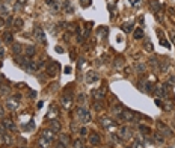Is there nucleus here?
<instances>
[{
    "label": "nucleus",
    "mask_w": 175,
    "mask_h": 148,
    "mask_svg": "<svg viewBox=\"0 0 175 148\" xmlns=\"http://www.w3.org/2000/svg\"><path fill=\"white\" fill-rule=\"evenodd\" d=\"M76 115H77V118H79V121L82 122V124H88V122L91 121L89 110H86L85 107H79V109H76Z\"/></svg>",
    "instance_id": "nucleus-1"
},
{
    "label": "nucleus",
    "mask_w": 175,
    "mask_h": 148,
    "mask_svg": "<svg viewBox=\"0 0 175 148\" xmlns=\"http://www.w3.org/2000/svg\"><path fill=\"white\" fill-rule=\"evenodd\" d=\"M20 100H21V94H15V95L9 97L8 100H6V107H8L9 110H15Z\"/></svg>",
    "instance_id": "nucleus-2"
},
{
    "label": "nucleus",
    "mask_w": 175,
    "mask_h": 148,
    "mask_svg": "<svg viewBox=\"0 0 175 148\" xmlns=\"http://www.w3.org/2000/svg\"><path fill=\"white\" fill-rule=\"evenodd\" d=\"M59 70H61V67H59V64L56 61H52V62L47 65V74H48L50 77H56L58 74H59Z\"/></svg>",
    "instance_id": "nucleus-3"
},
{
    "label": "nucleus",
    "mask_w": 175,
    "mask_h": 148,
    "mask_svg": "<svg viewBox=\"0 0 175 148\" xmlns=\"http://www.w3.org/2000/svg\"><path fill=\"white\" fill-rule=\"evenodd\" d=\"M33 36H35V39L39 41L41 44H45V35H44V30H42V27L39 26V24H36L35 29H33Z\"/></svg>",
    "instance_id": "nucleus-4"
},
{
    "label": "nucleus",
    "mask_w": 175,
    "mask_h": 148,
    "mask_svg": "<svg viewBox=\"0 0 175 148\" xmlns=\"http://www.w3.org/2000/svg\"><path fill=\"white\" fill-rule=\"evenodd\" d=\"M168 85H157L154 86V92L157 97H162V98H168Z\"/></svg>",
    "instance_id": "nucleus-5"
},
{
    "label": "nucleus",
    "mask_w": 175,
    "mask_h": 148,
    "mask_svg": "<svg viewBox=\"0 0 175 148\" xmlns=\"http://www.w3.org/2000/svg\"><path fill=\"white\" fill-rule=\"evenodd\" d=\"M91 95H92V98L95 101H100V100H103V98L106 97V88H101V89H94L92 92H91Z\"/></svg>",
    "instance_id": "nucleus-6"
},
{
    "label": "nucleus",
    "mask_w": 175,
    "mask_h": 148,
    "mask_svg": "<svg viewBox=\"0 0 175 148\" xmlns=\"http://www.w3.org/2000/svg\"><path fill=\"white\" fill-rule=\"evenodd\" d=\"M71 103H72V94H71V91L64 92V95H62V104H64V107L65 109H69Z\"/></svg>",
    "instance_id": "nucleus-7"
},
{
    "label": "nucleus",
    "mask_w": 175,
    "mask_h": 148,
    "mask_svg": "<svg viewBox=\"0 0 175 148\" xmlns=\"http://www.w3.org/2000/svg\"><path fill=\"white\" fill-rule=\"evenodd\" d=\"M100 126L104 127V129H112L115 126V121L112 118H107V116H103V118H100Z\"/></svg>",
    "instance_id": "nucleus-8"
},
{
    "label": "nucleus",
    "mask_w": 175,
    "mask_h": 148,
    "mask_svg": "<svg viewBox=\"0 0 175 148\" xmlns=\"http://www.w3.org/2000/svg\"><path fill=\"white\" fill-rule=\"evenodd\" d=\"M157 129H159L160 135H165V136H172V135H174V133H172V130H171L168 126H165L162 121H160V122H157Z\"/></svg>",
    "instance_id": "nucleus-9"
},
{
    "label": "nucleus",
    "mask_w": 175,
    "mask_h": 148,
    "mask_svg": "<svg viewBox=\"0 0 175 148\" xmlns=\"http://www.w3.org/2000/svg\"><path fill=\"white\" fill-rule=\"evenodd\" d=\"M42 138H45L47 141H50V142H53L55 139H56V135H55V132L52 130V129H45V130H42V135H41Z\"/></svg>",
    "instance_id": "nucleus-10"
},
{
    "label": "nucleus",
    "mask_w": 175,
    "mask_h": 148,
    "mask_svg": "<svg viewBox=\"0 0 175 148\" xmlns=\"http://www.w3.org/2000/svg\"><path fill=\"white\" fill-rule=\"evenodd\" d=\"M119 138L124 139V141L130 139V138H131V130H130L128 127H122V129L119 130Z\"/></svg>",
    "instance_id": "nucleus-11"
},
{
    "label": "nucleus",
    "mask_w": 175,
    "mask_h": 148,
    "mask_svg": "<svg viewBox=\"0 0 175 148\" xmlns=\"http://www.w3.org/2000/svg\"><path fill=\"white\" fill-rule=\"evenodd\" d=\"M100 80V76L97 73H94V71H89L88 74H86V82L88 83H94V82H98Z\"/></svg>",
    "instance_id": "nucleus-12"
},
{
    "label": "nucleus",
    "mask_w": 175,
    "mask_h": 148,
    "mask_svg": "<svg viewBox=\"0 0 175 148\" xmlns=\"http://www.w3.org/2000/svg\"><path fill=\"white\" fill-rule=\"evenodd\" d=\"M119 118L124 119V121H133V119H134V113H131L130 110H124V112L119 115Z\"/></svg>",
    "instance_id": "nucleus-13"
},
{
    "label": "nucleus",
    "mask_w": 175,
    "mask_h": 148,
    "mask_svg": "<svg viewBox=\"0 0 175 148\" xmlns=\"http://www.w3.org/2000/svg\"><path fill=\"white\" fill-rule=\"evenodd\" d=\"M35 55H36V48H35L33 45H29V47L24 48V56L32 58V56H35Z\"/></svg>",
    "instance_id": "nucleus-14"
},
{
    "label": "nucleus",
    "mask_w": 175,
    "mask_h": 148,
    "mask_svg": "<svg viewBox=\"0 0 175 148\" xmlns=\"http://www.w3.org/2000/svg\"><path fill=\"white\" fill-rule=\"evenodd\" d=\"M148 64H149V67H153L156 70H160V62H159V58H156V56L149 58L148 59Z\"/></svg>",
    "instance_id": "nucleus-15"
},
{
    "label": "nucleus",
    "mask_w": 175,
    "mask_h": 148,
    "mask_svg": "<svg viewBox=\"0 0 175 148\" xmlns=\"http://www.w3.org/2000/svg\"><path fill=\"white\" fill-rule=\"evenodd\" d=\"M3 42L5 44H14V35H12V32H5L3 33Z\"/></svg>",
    "instance_id": "nucleus-16"
},
{
    "label": "nucleus",
    "mask_w": 175,
    "mask_h": 148,
    "mask_svg": "<svg viewBox=\"0 0 175 148\" xmlns=\"http://www.w3.org/2000/svg\"><path fill=\"white\" fill-rule=\"evenodd\" d=\"M12 53H14V56L21 55V53H23V45L18 44V42H14V44H12Z\"/></svg>",
    "instance_id": "nucleus-17"
},
{
    "label": "nucleus",
    "mask_w": 175,
    "mask_h": 148,
    "mask_svg": "<svg viewBox=\"0 0 175 148\" xmlns=\"http://www.w3.org/2000/svg\"><path fill=\"white\" fill-rule=\"evenodd\" d=\"M50 129H52L55 133L56 132H61V129H62V126H61V122L58 121V119H53L52 122H50Z\"/></svg>",
    "instance_id": "nucleus-18"
},
{
    "label": "nucleus",
    "mask_w": 175,
    "mask_h": 148,
    "mask_svg": "<svg viewBox=\"0 0 175 148\" xmlns=\"http://www.w3.org/2000/svg\"><path fill=\"white\" fill-rule=\"evenodd\" d=\"M50 141H47L45 138H42V136H39V139H38V148H48L50 147Z\"/></svg>",
    "instance_id": "nucleus-19"
},
{
    "label": "nucleus",
    "mask_w": 175,
    "mask_h": 148,
    "mask_svg": "<svg viewBox=\"0 0 175 148\" xmlns=\"http://www.w3.org/2000/svg\"><path fill=\"white\" fill-rule=\"evenodd\" d=\"M169 67H171V61H169L168 58H165L163 62H160V71H162V73H166V71L169 70Z\"/></svg>",
    "instance_id": "nucleus-20"
},
{
    "label": "nucleus",
    "mask_w": 175,
    "mask_h": 148,
    "mask_svg": "<svg viewBox=\"0 0 175 148\" xmlns=\"http://www.w3.org/2000/svg\"><path fill=\"white\" fill-rule=\"evenodd\" d=\"M107 27H104V26H101L98 30H97V35H98V38H101V39H106L107 38Z\"/></svg>",
    "instance_id": "nucleus-21"
},
{
    "label": "nucleus",
    "mask_w": 175,
    "mask_h": 148,
    "mask_svg": "<svg viewBox=\"0 0 175 148\" xmlns=\"http://www.w3.org/2000/svg\"><path fill=\"white\" fill-rule=\"evenodd\" d=\"M124 62H126V59H124L122 56H116L115 61H113V67L115 68H122L124 67Z\"/></svg>",
    "instance_id": "nucleus-22"
},
{
    "label": "nucleus",
    "mask_w": 175,
    "mask_h": 148,
    "mask_svg": "<svg viewBox=\"0 0 175 148\" xmlns=\"http://www.w3.org/2000/svg\"><path fill=\"white\" fill-rule=\"evenodd\" d=\"M89 142H91L92 145H98L100 142H101V138H100V135H97V133H92V135L89 136Z\"/></svg>",
    "instance_id": "nucleus-23"
},
{
    "label": "nucleus",
    "mask_w": 175,
    "mask_h": 148,
    "mask_svg": "<svg viewBox=\"0 0 175 148\" xmlns=\"http://www.w3.org/2000/svg\"><path fill=\"white\" fill-rule=\"evenodd\" d=\"M151 9H153L156 14H159V12H160V9H162V5H160V2H159V0H151Z\"/></svg>",
    "instance_id": "nucleus-24"
},
{
    "label": "nucleus",
    "mask_w": 175,
    "mask_h": 148,
    "mask_svg": "<svg viewBox=\"0 0 175 148\" xmlns=\"http://www.w3.org/2000/svg\"><path fill=\"white\" fill-rule=\"evenodd\" d=\"M11 92V86H5L3 83L0 85V97H6Z\"/></svg>",
    "instance_id": "nucleus-25"
},
{
    "label": "nucleus",
    "mask_w": 175,
    "mask_h": 148,
    "mask_svg": "<svg viewBox=\"0 0 175 148\" xmlns=\"http://www.w3.org/2000/svg\"><path fill=\"white\" fill-rule=\"evenodd\" d=\"M134 70H136L137 73H145V71H146V64H143V62H136V64H134Z\"/></svg>",
    "instance_id": "nucleus-26"
},
{
    "label": "nucleus",
    "mask_w": 175,
    "mask_h": 148,
    "mask_svg": "<svg viewBox=\"0 0 175 148\" xmlns=\"http://www.w3.org/2000/svg\"><path fill=\"white\" fill-rule=\"evenodd\" d=\"M133 36H134V39H143L145 33L142 29H136V30H133Z\"/></svg>",
    "instance_id": "nucleus-27"
},
{
    "label": "nucleus",
    "mask_w": 175,
    "mask_h": 148,
    "mask_svg": "<svg viewBox=\"0 0 175 148\" xmlns=\"http://www.w3.org/2000/svg\"><path fill=\"white\" fill-rule=\"evenodd\" d=\"M122 110H124V109H122V106H121L119 103H115V106L112 107V112H113V115H118V116L122 113Z\"/></svg>",
    "instance_id": "nucleus-28"
},
{
    "label": "nucleus",
    "mask_w": 175,
    "mask_h": 148,
    "mask_svg": "<svg viewBox=\"0 0 175 148\" xmlns=\"http://www.w3.org/2000/svg\"><path fill=\"white\" fill-rule=\"evenodd\" d=\"M121 29L126 32V33H130V32H133V24L131 23H124L122 26H121Z\"/></svg>",
    "instance_id": "nucleus-29"
},
{
    "label": "nucleus",
    "mask_w": 175,
    "mask_h": 148,
    "mask_svg": "<svg viewBox=\"0 0 175 148\" xmlns=\"http://www.w3.org/2000/svg\"><path fill=\"white\" fill-rule=\"evenodd\" d=\"M9 132H15V124H14V121H11V119H6L5 121V124H3Z\"/></svg>",
    "instance_id": "nucleus-30"
},
{
    "label": "nucleus",
    "mask_w": 175,
    "mask_h": 148,
    "mask_svg": "<svg viewBox=\"0 0 175 148\" xmlns=\"http://www.w3.org/2000/svg\"><path fill=\"white\" fill-rule=\"evenodd\" d=\"M62 8H64V11H65V12H68V14H71V12H72V6L69 5V2H68V0H65V2H64Z\"/></svg>",
    "instance_id": "nucleus-31"
},
{
    "label": "nucleus",
    "mask_w": 175,
    "mask_h": 148,
    "mask_svg": "<svg viewBox=\"0 0 175 148\" xmlns=\"http://www.w3.org/2000/svg\"><path fill=\"white\" fill-rule=\"evenodd\" d=\"M23 24H24V21H23L21 18H15V20H14V27H15V29H21Z\"/></svg>",
    "instance_id": "nucleus-32"
},
{
    "label": "nucleus",
    "mask_w": 175,
    "mask_h": 148,
    "mask_svg": "<svg viewBox=\"0 0 175 148\" xmlns=\"http://www.w3.org/2000/svg\"><path fill=\"white\" fill-rule=\"evenodd\" d=\"M143 48L146 52H153V44H151V41H145L143 42Z\"/></svg>",
    "instance_id": "nucleus-33"
},
{
    "label": "nucleus",
    "mask_w": 175,
    "mask_h": 148,
    "mask_svg": "<svg viewBox=\"0 0 175 148\" xmlns=\"http://www.w3.org/2000/svg\"><path fill=\"white\" fill-rule=\"evenodd\" d=\"M139 132H140V133H143V135H149V133H151L149 127H146V126H139Z\"/></svg>",
    "instance_id": "nucleus-34"
},
{
    "label": "nucleus",
    "mask_w": 175,
    "mask_h": 148,
    "mask_svg": "<svg viewBox=\"0 0 175 148\" xmlns=\"http://www.w3.org/2000/svg\"><path fill=\"white\" fill-rule=\"evenodd\" d=\"M153 138H154V141H156V142H159V144H162V142L165 141V138H163V136H160V133H154V135H153Z\"/></svg>",
    "instance_id": "nucleus-35"
},
{
    "label": "nucleus",
    "mask_w": 175,
    "mask_h": 148,
    "mask_svg": "<svg viewBox=\"0 0 175 148\" xmlns=\"http://www.w3.org/2000/svg\"><path fill=\"white\" fill-rule=\"evenodd\" d=\"M59 139H61V142H62V144H66V145L69 144V136H68V135H61V138H59Z\"/></svg>",
    "instance_id": "nucleus-36"
},
{
    "label": "nucleus",
    "mask_w": 175,
    "mask_h": 148,
    "mask_svg": "<svg viewBox=\"0 0 175 148\" xmlns=\"http://www.w3.org/2000/svg\"><path fill=\"white\" fill-rule=\"evenodd\" d=\"M36 68H39V67H38V64H36V62H33V61H30V62H29V70H30V71H35Z\"/></svg>",
    "instance_id": "nucleus-37"
},
{
    "label": "nucleus",
    "mask_w": 175,
    "mask_h": 148,
    "mask_svg": "<svg viewBox=\"0 0 175 148\" xmlns=\"http://www.w3.org/2000/svg\"><path fill=\"white\" fill-rule=\"evenodd\" d=\"M3 142H5V144H6V145H9V144H11V142H12V139H11V136H9V135H6V133H5V135H3Z\"/></svg>",
    "instance_id": "nucleus-38"
},
{
    "label": "nucleus",
    "mask_w": 175,
    "mask_h": 148,
    "mask_svg": "<svg viewBox=\"0 0 175 148\" xmlns=\"http://www.w3.org/2000/svg\"><path fill=\"white\" fill-rule=\"evenodd\" d=\"M77 103H79V104H83V103H85V95H83V94H79V95H77Z\"/></svg>",
    "instance_id": "nucleus-39"
},
{
    "label": "nucleus",
    "mask_w": 175,
    "mask_h": 148,
    "mask_svg": "<svg viewBox=\"0 0 175 148\" xmlns=\"http://www.w3.org/2000/svg\"><path fill=\"white\" fill-rule=\"evenodd\" d=\"M168 86H172V85H175V76H171L169 79H168V83H166Z\"/></svg>",
    "instance_id": "nucleus-40"
},
{
    "label": "nucleus",
    "mask_w": 175,
    "mask_h": 148,
    "mask_svg": "<svg viewBox=\"0 0 175 148\" xmlns=\"http://www.w3.org/2000/svg\"><path fill=\"white\" fill-rule=\"evenodd\" d=\"M12 24H14V18L9 17V18L6 20V27H12Z\"/></svg>",
    "instance_id": "nucleus-41"
},
{
    "label": "nucleus",
    "mask_w": 175,
    "mask_h": 148,
    "mask_svg": "<svg viewBox=\"0 0 175 148\" xmlns=\"http://www.w3.org/2000/svg\"><path fill=\"white\" fill-rule=\"evenodd\" d=\"M94 109H95V110H101V109H103V104H101V103L98 104V101H95V103H94Z\"/></svg>",
    "instance_id": "nucleus-42"
},
{
    "label": "nucleus",
    "mask_w": 175,
    "mask_h": 148,
    "mask_svg": "<svg viewBox=\"0 0 175 148\" xmlns=\"http://www.w3.org/2000/svg\"><path fill=\"white\" fill-rule=\"evenodd\" d=\"M130 148H143V147H142V144H140V142H137V141H136V142H133V144H131V147H130Z\"/></svg>",
    "instance_id": "nucleus-43"
},
{
    "label": "nucleus",
    "mask_w": 175,
    "mask_h": 148,
    "mask_svg": "<svg viewBox=\"0 0 175 148\" xmlns=\"http://www.w3.org/2000/svg\"><path fill=\"white\" fill-rule=\"evenodd\" d=\"M82 6H83V8L91 6V0H82Z\"/></svg>",
    "instance_id": "nucleus-44"
},
{
    "label": "nucleus",
    "mask_w": 175,
    "mask_h": 148,
    "mask_svg": "<svg viewBox=\"0 0 175 148\" xmlns=\"http://www.w3.org/2000/svg\"><path fill=\"white\" fill-rule=\"evenodd\" d=\"M74 148H83V144L80 141H76L74 142Z\"/></svg>",
    "instance_id": "nucleus-45"
},
{
    "label": "nucleus",
    "mask_w": 175,
    "mask_h": 148,
    "mask_svg": "<svg viewBox=\"0 0 175 148\" xmlns=\"http://www.w3.org/2000/svg\"><path fill=\"white\" fill-rule=\"evenodd\" d=\"M45 5L47 6H53L55 5V0H45Z\"/></svg>",
    "instance_id": "nucleus-46"
},
{
    "label": "nucleus",
    "mask_w": 175,
    "mask_h": 148,
    "mask_svg": "<svg viewBox=\"0 0 175 148\" xmlns=\"http://www.w3.org/2000/svg\"><path fill=\"white\" fill-rule=\"evenodd\" d=\"M55 148H68V147H66V144H62V142H59V144H58Z\"/></svg>",
    "instance_id": "nucleus-47"
},
{
    "label": "nucleus",
    "mask_w": 175,
    "mask_h": 148,
    "mask_svg": "<svg viewBox=\"0 0 175 148\" xmlns=\"http://www.w3.org/2000/svg\"><path fill=\"white\" fill-rule=\"evenodd\" d=\"M3 58H5V50L0 47V59H3Z\"/></svg>",
    "instance_id": "nucleus-48"
},
{
    "label": "nucleus",
    "mask_w": 175,
    "mask_h": 148,
    "mask_svg": "<svg viewBox=\"0 0 175 148\" xmlns=\"http://www.w3.org/2000/svg\"><path fill=\"white\" fill-rule=\"evenodd\" d=\"M17 3H18V6H23V5H26V0H17Z\"/></svg>",
    "instance_id": "nucleus-49"
},
{
    "label": "nucleus",
    "mask_w": 175,
    "mask_h": 148,
    "mask_svg": "<svg viewBox=\"0 0 175 148\" xmlns=\"http://www.w3.org/2000/svg\"><path fill=\"white\" fill-rule=\"evenodd\" d=\"M86 133H88V130H86V129L83 127V129L80 130V135H82V136H86Z\"/></svg>",
    "instance_id": "nucleus-50"
},
{
    "label": "nucleus",
    "mask_w": 175,
    "mask_h": 148,
    "mask_svg": "<svg viewBox=\"0 0 175 148\" xmlns=\"http://www.w3.org/2000/svg\"><path fill=\"white\" fill-rule=\"evenodd\" d=\"M29 95H30L32 98H35V97H36V92H35V91H29Z\"/></svg>",
    "instance_id": "nucleus-51"
},
{
    "label": "nucleus",
    "mask_w": 175,
    "mask_h": 148,
    "mask_svg": "<svg viewBox=\"0 0 175 148\" xmlns=\"http://www.w3.org/2000/svg\"><path fill=\"white\" fill-rule=\"evenodd\" d=\"M5 115V110H3V106L0 104V116H3Z\"/></svg>",
    "instance_id": "nucleus-52"
},
{
    "label": "nucleus",
    "mask_w": 175,
    "mask_h": 148,
    "mask_svg": "<svg viewBox=\"0 0 175 148\" xmlns=\"http://www.w3.org/2000/svg\"><path fill=\"white\" fill-rule=\"evenodd\" d=\"M3 24H5V20H3V17H2V15H0V27H2Z\"/></svg>",
    "instance_id": "nucleus-53"
},
{
    "label": "nucleus",
    "mask_w": 175,
    "mask_h": 148,
    "mask_svg": "<svg viewBox=\"0 0 175 148\" xmlns=\"http://www.w3.org/2000/svg\"><path fill=\"white\" fill-rule=\"evenodd\" d=\"M3 80H5V76H3V74H0V85L3 83Z\"/></svg>",
    "instance_id": "nucleus-54"
},
{
    "label": "nucleus",
    "mask_w": 175,
    "mask_h": 148,
    "mask_svg": "<svg viewBox=\"0 0 175 148\" xmlns=\"http://www.w3.org/2000/svg\"><path fill=\"white\" fill-rule=\"evenodd\" d=\"M56 52H58V53H62V52H64V50H62V47H59V45H58V47H56Z\"/></svg>",
    "instance_id": "nucleus-55"
},
{
    "label": "nucleus",
    "mask_w": 175,
    "mask_h": 148,
    "mask_svg": "<svg viewBox=\"0 0 175 148\" xmlns=\"http://www.w3.org/2000/svg\"><path fill=\"white\" fill-rule=\"evenodd\" d=\"M3 135H5V133L0 132V144H3Z\"/></svg>",
    "instance_id": "nucleus-56"
},
{
    "label": "nucleus",
    "mask_w": 175,
    "mask_h": 148,
    "mask_svg": "<svg viewBox=\"0 0 175 148\" xmlns=\"http://www.w3.org/2000/svg\"><path fill=\"white\" fill-rule=\"evenodd\" d=\"M65 73H66V74L71 73V67H65Z\"/></svg>",
    "instance_id": "nucleus-57"
},
{
    "label": "nucleus",
    "mask_w": 175,
    "mask_h": 148,
    "mask_svg": "<svg viewBox=\"0 0 175 148\" xmlns=\"http://www.w3.org/2000/svg\"><path fill=\"white\" fill-rule=\"evenodd\" d=\"M156 104H157V106H160V107H163V103H162V101H159V100H156Z\"/></svg>",
    "instance_id": "nucleus-58"
},
{
    "label": "nucleus",
    "mask_w": 175,
    "mask_h": 148,
    "mask_svg": "<svg viewBox=\"0 0 175 148\" xmlns=\"http://www.w3.org/2000/svg\"><path fill=\"white\" fill-rule=\"evenodd\" d=\"M130 2H131L133 5H136V2H139V0H130Z\"/></svg>",
    "instance_id": "nucleus-59"
},
{
    "label": "nucleus",
    "mask_w": 175,
    "mask_h": 148,
    "mask_svg": "<svg viewBox=\"0 0 175 148\" xmlns=\"http://www.w3.org/2000/svg\"><path fill=\"white\" fill-rule=\"evenodd\" d=\"M172 35H174V42H175V33H172Z\"/></svg>",
    "instance_id": "nucleus-60"
},
{
    "label": "nucleus",
    "mask_w": 175,
    "mask_h": 148,
    "mask_svg": "<svg viewBox=\"0 0 175 148\" xmlns=\"http://www.w3.org/2000/svg\"><path fill=\"white\" fill-rule=\"evenodd\" d=\"M0 67H2V62H0Z\"/></svg>",
    "instance_id": "nucleus-61"
},
{
    "label": "nucleus",
    "mask_w": 175,
    "mask_h": 148,
    "mask_svg": "<svg viewBox=\"0 0 175 148\" xmlns=\"http://www.w3.org/2000/svg\"><path fill=\"white\" fill-rule=\"evenodd\" d=\"M174 11H175V9H174Z\"/></svg>",
    "instance_id": "nucleus-62"
}]
</instances>
